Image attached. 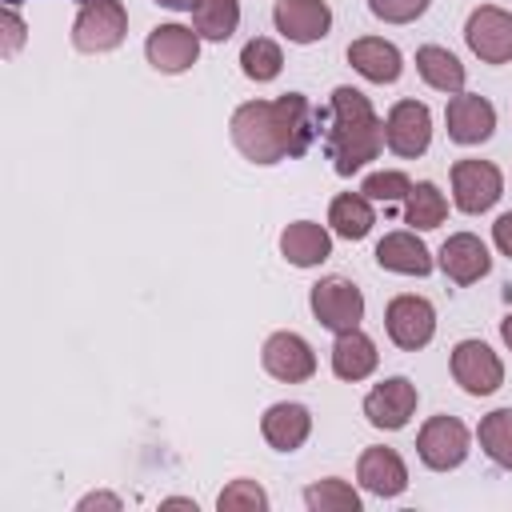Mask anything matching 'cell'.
Here are the masks:
<instances>
[{"label":"cell","mask_w":512,"mask_h":512,"mask_svg":"<svg viewBox=\"0 0 512 512\" xmlns=\"http://www.w3.org/2000/svg\"><path fill=\"white\" fill-rule=\"evenodd\" d=\"M500 336H504V344H508V352H512V312L500 320Z\"/></svg>","instance_id":"obj_37"},{"label":"cell","mask_w":512,"mask_h":512,"mask_svg":"<svg viewBox=\"0 0 512 512\" xmlns=\"http://www.w3.org/2000/svg\"><path fill=\"white\" fill-rule=\"evenodd\" d=\"M216 508H220V512H236V508H244V512H264V508H268V492H264L256 480H232V484L216 496Z\"/></svg>","instance_id":"obj_30"},{"label":"cell","mask_w":512,"mask_h":512,"mask_svg":"<svg viewBox=\"0 0 512 512\" xmlns=\"http://www.w3.org/2000/svg\"><path fill=\"white\" fill-rule=\"evenodd\" d=\"M444 216H448V200H444V192H440L432 180L412 184V192L404 196V224L428 232V228H440Z\"/></svg>","instance_id":"obj_26"},{"label":"cell","mask_w":512,"mask_h":512,"mask_svg":"<svg viewBox=\"0 0 512 512\" xmlns=\"http://www.w3.org/2000/svg\"><path fill=\"white\" fill-rule=\"evenodd\" d=\"M240 68H244L248 80L268 84V80L280 76V68H284V52H280L276 40H268V36H252V40L240 48Z\"/></svg>","instance_id":"obj_28"},{"label":"cell","mask_w":512,"mask_h":512,"mask_svg":"<svg viewBox=\"0 0 512 512\" xmlns=\"http://www.w3.org/2000/svg\"><path fill=\"white\" fill-rule=\"evenodd\" d=\"M504 192V176L492 160H456L452 164V200L460 212L480 216L488 212Z\"/></svg>","instance_id":"obj_8"},{"label":"cell","mask_w":512,"mask_h":512,"mask_svg":"<svg viewBox=\"0 0 512 512\" xmlns=\"http://www.w3.org/2000/svg\"><path fill=\"white\" fill-rule=\"evenodd\" d=\"M476 436H480V448L488 452V460L512 472V408L488 412V416L480 420Z\"/></svg>","instance_id":"obj_27"},{"label":"cell","mask_w":512,"mask_h":512,"mask_svg":"<svg viewBox=\"0 0 512 512\" xmlns=\"http://www.w3.org/2000/svg\"><path fill=\"white\" fill-rule=\"evenodd\" d=\"M416 72H420L424 84L436 88V92H448V96L464 92V64H460L448 48H440V44L416 48Z\"/></svg>","instance_id":"obj_23"},{"label":"cell","mask_w":512,"mask_h":512,"mask_svg":"<svg viewBox=\"0 0 512 512\" xmlns=\"http://www.w3.org/2000/svg\"><path fill=\"white\" fill-rule=\"evenodd\" d=\"M384 144L388 152L404 156V160H416L428 152L432 144V112L428 104L420 100H396L384 116Z\"/></svg>","instance_id":"obj_6"},{"label":"cell","mask_w":512,"mask_h":512,"mask_svg":"<svg viewBox=\"0 0 512 512\" xmlns=\"http://www.w3.org/2000/svg\"><path fill=\"white\" fill-rule=\"evenodd\" d=\"M468 428L456 420V416H428L424 428L416 432V456L432 468V472H448V468H460L464 456H468Z\"/></svg>","instance_id":"obj_5"},{"label":"cell","mask_w":512,"mask_h":512,"mask_svg":"<svg viewBox=\"0 0 512 512\" xmlns=\"http://www.w3.org/2000/svg\"><path fill=\"white\" fill-rule=\"evenodd\" d=\"M304 504L312 512H360V492L348 484V480H316L304 488Z\"/></svg>","instance_id":"obj_29"},{"label":"cell","mask_w":512,"mask_h":512,"mask_svg":"<svg viewBox=\"0 0 512 512\" xmlns=\"http://www.w3.org/2000/svg\"><path fill=\"white\" fill-rule=\"evenodd\" d=\"M192 28L200 40H228L240 28V0H196Z\"/></svg>","instance_id":"obj_25"},{"label":"cell","mask_w":512,"mask_h":512,"mask_svg":"<svg viewBox=\"0 0 512 512\" xmlns=\"http://www.w3.org/2000/svg\"><path fill=\"white\" fill-rule=\"evenodd\" d=\"M156 4H160V8H172V12H184V8L192 12V8H196V0H156Z\"/></svg>","instance_id":"obj_36"},{"label":"cell","mask_w":512,"mask_h":512,"mask_svg":"<svg viewBox=\"0 0 512 512\" xmlns=\"http://www.w3.org/2000/svg\"><path fill=\"white\" fill-rule=\"evenodd\" d=\"M324 148H328V160H332V168L340 176H352L368 160L380 156V148H384V120L376 116L372 100L360 88H352V84L332 88Z\"/></svg>","instance_id":"obj_2"},{"label":"cell","mask_w":512,"mask_h":512,"mask_svg":"<svg viewBox=\"0 0 512 512\" xmlns=\"http://www.w3.org/2000/svg\"><path fill=\"white\" fill-rule=\"evenodd\" d=\"M80 512H88V508H124V500L120 496H112V492H88V496H80V504H76Z\"/></svg>","instance_id":"obj_34"},{"label":"cell","mask_w":512,"mask_h":512,"mask_svg":"<svg viewBox=\"0 0 512 512\" xmlns=\"http://www.w3.org/2000/svg\"><path fill=\"white\" fill-rule=\"evenodd\" d=\"M272 24L292 44H316L332 28V8L324 0H276Z\"/></svg>","instance_id":"obj_14"},{"label":"cell","mask_w":512,"mask_h":512,"mask_svg":"<svg viewBox=\"0 0 512 512\" xmlns=\"http://www.w3.org/2000/svg\"><path fill=\"white\" fill-rule=\"evenodd\" d=\"M260 432L276 452H296L312 432V412L304 404H296V400H280V404H272L264 412Z\"/></svg>","instance_id":"obj_20"},{"label":"cell","mask_w":512,"mask_h":512,"mask_svg":"<svg viewBox=\"0 0 512 512\" xmlns=\"http://www.w3.org/2000/svg\"><path fill=\"white\" fill-rule=\"evenodd\" d=\"M24 44V20L16 16V8H8L4 4V56H16V48Z\"/></svg>","instance_id":"obj_33"},{"label":"cell","mask_w":512,"mask_h":512,"mask_svg":"<svg viewBox=\"0 0 512 512\" xmlns=\"http://www.w3.org/2000/svg\"><path fill=\"white\" fill-rule=\"evenodd\" d=\"M376 264L384 272H400V276H428L432 252L424 248V240L416 232H388L376 244Z\"/></svg>","instance_id":"obj_21"},{"label":"cell","mask_w":512,"mask_h":512,"mask_svg":"<svg viewBox=\"0 0 512 512\" xmlns=\"http://www.w3.org/2000/svg\"><path fill=\"white\" fill-rule=\"evenodd\" d=\"M4 4H8V8H16V4H20V0H4ZM80 4H88V0H80Z\"/></svg>","instance_id":"obj_38"},{"label":"cell","mask_w":512,"mask_h":512,"mask_svg":"<svg viewBox=\"0 0 512 512\" xmlns=\"http://www.w3.org/2000/svg\"><path fill=\"white\" fill-rule=\"evenodd\" d=\"M356 480L372 492V496H400L404 488H408V468H404V460H400V452L396 448H384V444H372V448H364L360 452V460H356Z\"/></svg>","instance_id":"obj_17"},{"label":"cell","mask_w":512,"mask_h":512,"mask_svg":"<svg viewBox=\"0 0 512 512\" xmlns=\"http://www.w3.org/2000/svg\"><path fill=\"white\" fill-rule=\"evenodd\" d=\"M232 144L252 164H280L288 156H304L316 140L320 112L304 92H284L276 100H248L232 112Z\"/></svg>","instance_id":"obj_1"},{"label":"cell","mask_w":512,"mask_h":512,"mask_svg":"<svg viewBox=\"0 0 512 512\" xmlns=\"http://www.w3.org/2000/svg\"><path fill=\"white\" fill-rule=\"evenodd\" d=\"M444 120H448V140H456L464 148L484 144L496 132V108L476 92H456L444 108Z\"/></svg>","instance_id":"obj_15"},{"label":"cell","mask_w":512,"mask_h":512,"mask_svg":"<svg viewBox=\"0 0 512 512\" xmlns=\"http://www.w3.org/2000/svg\"><path fill=\"white\" fill-rule=\"evenodd\" d=\"M260 360H264V372L276 376V380H284V384H304L316 372V352L296 332H272L264 340Z\"/></svg>","instance_id":"obj_13"},{"label":"cell","mask_w":512,"mask_h":512,"mask_svg":"<svg viewBox=\"0 0 512 512\" xmlns=\"http://www.w3.org/2000/svg\"><path fill=\"white\" fill-rule=\"evenodd\" d=\"M464 40H468L472 56H480L484 64H508L512 60V12L496 8V4L472 8L468 24H464Z\"/></svg>","instance_id":"obj_9"},{"label":"cell","mask_w":512,"mask_h":512,"mask_svg":"<svg viewBox=\"0 0 512 512\" xmlns=\"http://www.w3.org/2000/svg\"><path fill=\"white\" fill-rule=\"evenodd\" d=\"M428 4L432 0H368L372 16L384 20V24H412L428 12Z\"/></svg>","instance_id":"obj_31"},{"label":"cell","mask_w":512,"mask_h":512,"mask_svg":"<svg viewBox=\"0 0 512 512\" xmlns=\"http://www.w3.org/2000/svg\"><path fill=\"white\" fill-rule=\"evenodd\" d=\"M416 400H420V396H416V384H412L408 376H388V380H380V384L364 396V416H368L372 428L396 432V428H404V424L412 420Z\"/></svg>","instance_id":"obj_12"},{"label":"cell","mask_w":512,"mask_h":512,"mask_svg":"<svg viewBox=\"0 0 512 512\" xmlns=\"http://www.w3.org/2000/svg\"><path fill=\"white\" fill-rule=\"evenodd\" d=\"M492 240H496V248H500L504 256H512V212H504V216L492 224Z\"/></svg>","instance_id":"obj_35"},{"label":"cell","mask_w":512,"mask_h":512,"mask_svg":"<svg viewBox=\"0 0 512 512\" xmlns=\"http://www.w3.org/2000/svg\"><path fill=\"white\" fill-rule=\"evenodd\" d=\"M328 224L336 236L344 240H364L376 224V212H372V200L364 192H340L332 204H328Z\"/></svg>","instance_id":"obj_24"},{"label":"cell","mask_w":512,"mask_h":512,"mask_svg":"<svg viewBox=\"0 0 512 512\" xmlns=\"http://www.w3.org/2000/svg\"><path fill=\"white\" fill-rule=\"evenodd\" d=\"M436 264L444 268V276H448L452 284H476L480 276H488L492 256H488V248H484L480 236H472V232H456V236H448V240L440 244Z\"/></svg>","instance_id":"obj_16"},{"label":"cell","mask_w":512,"mask_h":512,"mask_svg":"<svg viewBox=\"0 0 512 512\" xmlns=\"http://www.w3.org/2000/svg\"><path fill=\"white\" fill-rule=\"evenodd\" d=\"M144 56L156 72H168V76L188 72L200 56V36L196 28H184V24H156L144 40Z\"/></svg>","instance_id":"obj_11"},{"label":"cell","mask_w":512,"mask_h":512,"mask_svg":"<svg viewBox=\"0 0 512 512\" xmlns=\"http://www.w3.org/2000/svg\"><path fill=\"white\" fill-rule=\"evenodd\" d=\"M308 304H312V316L328 332H348V328H360V320H364V296L344 276H324L320 284H312Z\"/></svg>","instance_id":"obj_4"},{"label":"cell","mask_w":512,"mask_h":512,"mask_svg":"<svg viewBox=\"0 0 512 512\" xmlns=\"http://www.w3.org/2000/svg\"><path fill=\"white\" fill-rule=\"evenodd\" d=\"M384 328H388V340L396 348L416 352L436 336V308L424 296H412V292L392 296L388 308H384Z\"/></svg>","instance_id":"obj_7"},{"label":"cell","mask_w":512,"mask_h":512,"mask_svg":"<svg viewBox=\"0 0 512 512\" xmlns=\"http://www.w3.org/2000/svg\"><path fill=\"white\" fill-rule=\"evenodd\" d=\"M280 256L296 268H316L332 256V232L316 220H296L280 232Z\"/></svg>","instance_id":"obj_19"},{"label":"cell","mask_w":512,"mask_h":512,"mask_svg":"<svg viewBox=\"0 0 512 512\" xmlns=\"http://www.w3.org/2000/svg\"><path fill=\"white\" fill-rule=\"evenodd\" d=\"M380 364V352L372 344V336H364L360 328H348V332H336V344H332V372L340 380H368Z\"/></svg>","instance_id":"obj_22"},{"label":"cell","mask_w":512,"mask_h":512,"mask_svg":"<svg viewBox=\"0 0 512 512\" xmlns=\"http://www.w3.org/2000/svg\"><path fill=\"white\" fill-rule=\"evenodd\" d=\"M124 36H128V12H124L120 0H88V4H80L76 20H72V48L76 52L100 56V52L120 48Z\"/></svg>","instance_id":"obj_3"},{"label":"cell","mask_w":512,"mask_h":512,"mask_svg":"<svg viewBox=\"0 0 512 512\" xmlns=\"http://www.w3.org/2000/svg\"><path fill=\"white\" fill-rule=\"evenodd\" d=\"M368 200H404L412 192V180L404 172H372L360 188Z\"/></svg>","instance_id":"obj_32"},{"label":"cell","mask_w":512,"mask_h":512,"mask_svg":"<svg viewBox=\"0 0 512 512\" xmlns=\"http://www.w3.org/2000/svg\"><path fill=\"white\" fill-rule=\"evenodd\" d=\"M452 380L468 396H492L504 384V364L484 340H460L452 348Z\"/></svg>","instance_id":"obj_10"},{"label":"cell","mask_w":512,"mask_h":512,"mask_svg":"<svg viewBox=\"0 0 512 512\" xmlns=\"http://www.w3.org/2000/svg\"><path fill=\"white\" fill-rule=\"evenodd\" d=\"M348 64L364 80H372V84H396L400 72H404L400 48L392 40H384V36H360V40H352L348 44Z\"/></svg>","instance_id":"obj_18"}]
</instances>
